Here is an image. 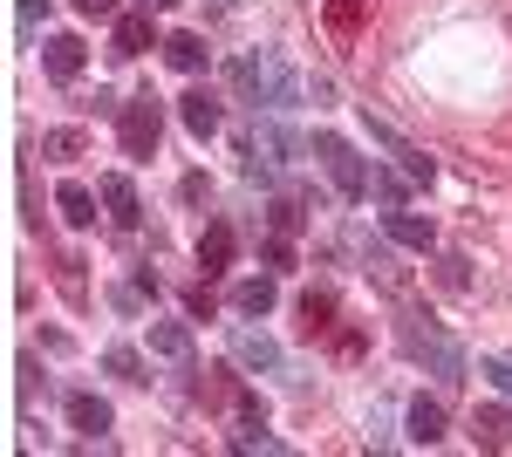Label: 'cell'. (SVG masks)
Returning <instances> with one entry per match:
<instances>
[{"label":"cell","mask_w":512,"mask_h":457,"mask_svg":"<svg viewBox=\"0 0 512 457\" xmlns=\"http://www.w3.org/2000/svg\"><path fill=\"white\" fill-rule=\"evenodd\" d=\"M103 205H110V219H117L123 232L144 219V198H137V185H130L123 171H110V178H103Z\"/></svg>","instance_id":"cell-12"},{"label":"cell","mask_w":512,"mask_h":457,"mask_svg":"<svg viewBox=\"0 0 512 457\" xmlns=\"http://www.w3.org/2000/svg\"><path fill=\"white\" fill-rule=\"evenodd\" d=\"M137 7H151V14H164V7H178V0H137Z\"/></svg>","instance_id":"cell-37"},{"label":"cell","mask_w":512,"mask_h":457,"mask_svg":"<svg viewBox=\"0 0 512 457\" xmlns=\"http://www.w3.org/2000/svg\"><path fill=\"white\" fill-rule=\"evenodd\" d=\"M239 396H246V389H239L233 369H205V382H198V403H205V410H226V403L239 410Z\"/></svg>","instance_id":"cell-19"},{"label":"cell","mask_w":512,"mask_h":457,"mask_svg":"<svg viewBox=\"0 0 512 457\" xmlns=\"http://www.w3.org/2000/svg\"><path fill=\"white\" fill-rule=\"evenodd\" d=\"M403 348H410L417 362H431L437 382H465V355H458V342H444L431 321H424V328H417V321H403Z\"/></svg>","instance_id":"cell-3"},{"label":"cell","mask_w":512,"mask_h":457,"mask_svg":"<svg viewBox=\"0 0 512 457\" xmlns=\"http://www.w3.org/2000/svg\"><path fill=\"white\" fill-rule=\"evenodd\" d=\"M437 280H444V287H465V260H458V253H444V260H437Z\"/></svg>","instance_id":"cell-33"},{"label":"cell","mask_w":512,"mask_h":457,"mask_svg":"<svg viewBox=\"0 0 512 457\" xmlns=\"http://www.w3.org/2000/svg\"><path fill=\"white\" fill-rule=\"evenodd\" d=\"M335 321H342V301L328 294V287H308L301 294V335L315 342V335H335Z\"/></svg>","instance_id":"cell-10"},{"label":"cell","mask_w":512,"mask_h":457,"mask_svg":"<svg viewBox=\"0 0 512 457\" xmlns=\"http://www.w3.org/2000/svg\"><path fill=\"white\" fill-rule=\"evenodd\" d=\"M444 437V403L437 396H417L410 403V444H437Z\"/></svg>","instance_id":"cell-21"},{"label":"cell","mask_w":512,"mask_h":457,"mask_svg":"<svg viewBox=\"0 0 512 457\" xmlns=\"http://www.w3.org/2000/svg\"><path fill=\"white\" fill-rule=\"evenodd\" d=\"M41 151L69 164V157H82V151H89V137H82V130H48V137H41Z\"/></svg>","instance_id":"cell-26"},{"label":"cell","mask_w":512,"mask_h":457,"mask_svg":"<svg viewBox=\"0 0 512 457\" xmlns=\"http://www.w3.org/2000/svg\"><path fill=\"white\" fill-rule=\"evenodd\" d=\"M185 307H192V314H212V287H205V280H198L192 294H185Z\"/></svg>","instance_id":"cell-34"},{"label":"cell","mask_w":512,"mask_h":457,"mask_svg":"<svg viewBox=\"0 0 512 457\" xmlns=\"http://www.w3.org/2000/svg\"><path fill=\"white\" fill-rule=\"evenodd\" d=\"M233 355L246 362V369H280V342L260 335V328H233Z\"/></svg>","instance_id":"cell-14"},{"label":"cell","mask_w":512,"mask_h":457,"mask_svg":"<svg viewBox=\"0 0 512 457\" xmlns=\"http://www.w3.org/2000/svg\"><path fill=\"white\" fill-rule=\"evenodd\" d=\"M369 191H376L383 205H403V198H410V185H403L396 171H383V164H369Z\"/></svg>","instance_id":"cell-27"},{"label":"cell","mask_w":512,"mask_h":457,"mask_svg":"<svg viewBox=\"0 0 512 457\" xmlns=\"http://www.w3.org/2000/svg\"><path fill=\"white\" fill-rule=\"evenodd\" d=\"M212 7H219V14H233V7H239V0H212Z\"/></svg>","instance_id":"cell-38"},{"label":"cell","mask_w":512,"mask_h":457,"mask_svg":"<svg viewBox=\"0 0 512 457\" xmlns=\"http://www.w3.org/2000/svg\"><path fill=\"white\" fill-rule=\"evenodd\" d=\"M151 348H158L164 362L185 369V362H192V328H185V321H151Z\"/></svg>","instance_id":"cell-17"},{"label":"cell","mask_w":512,"mask_h":457,"mask_svg":"<svg viewBox=\"0 0 512 457\" xmlns=\"http://www.w3.org/2000/svg\"><path fill=\"white\" fill-rule=\"evenodd\" d=\"M21 14H28V21H35V14H48V0H21Z\"/></svg>","instance_id":"cell-36"},{"label":"cell","mask_w":512,"mask_h":457,"mask_svg":"<svg viewBox=\"0 0 512 457\" xmlns=\"http://www.w3.org/2000/svg\"><path fill=\"white\" fill-rule=\"evenodd\" d=\"M260 76H267V103H274L280 116H287L294 103H301V82H294V69L280 62L274 48H260Z\"/></svg>","instance_id":"cell-9"},{"label":"cell","mask_w":512,"mask_h":457,"mask_svg":"<svg viewBox=\"0 0 512 457\" xmlns=\"http://www.w3.org/2000/svg\"><path fill=\"white\" fill-rule=\"evenodd\" d=\"M315 157L328 164V178H335V191H342V198H369V164L355 157V144H349V137L321 130V137H315Z\"/></svg>","instance_id":"cell-1"},{"label":"cell","mask_w":512,"mask_h":457,"mask_svg":"<svg viewBox=\"0 0 512 457\" xmlns=\"http://www.w3.org/2000/svg\"><path fill=\"white\" fill-rule=\"evenodd\" d=\"M383 232H390L396 246H410V253H431V246H437V226H431V219H417V212H403V205L383 212Z\"/></svg>","instance_id":"cell-6"},{"label":"cell","mask_w":512,"mask_h":457,"mask_svg":"<svg viewBox=\"0 0 512 457\" xmlns=\"http://www.w3.org/2000/svg\"><path fill=\"white\" fill-rule=\"evenodd\" d=\"M164 62H171L178 76H198V69H205V41L198 35H164Z\"/></svg>","instance_id":"cell-23"},{"label":"cell","mask_w":512,"mask_h":457,"mask_svg":"<svg viewBox=\"0 0 512 457\" xmlns=\"http://www.w3.org/2000/svg\"><path fill=\"white\" fill-rule=\"evenodd\" d=\"M267 226L294 239V232H301V205H294V198H274V205H267Z\"/></svg>","instance_id":"cell-28"},{"label":"cell","mask_w":512,"mask_h":457,"mask_svg":"<svg viewBox=\"0 0 512 457\" xmlns=\"http://www.w3.org/2000/svg\"><path fill=\"white\" fill-rule=\"evenodd\" d=\"M260 267H267V273H287V267H294V246H287V232H274V239L260 246Z\"/></svg>","instance_id":"cell-29"},{"label":"cell","mask_w":512,"mask_h":457,"mask_svg":"<svg viewBox=\"0 0 512 457\" xmlns=\"http://www.w3.org/2000/svg\"><path fill=\"white\" fill-rule=\"evenodd\" d=\"M82 14H89V21H103V14H117V0H76Z\"/></svg>","instance_id":"cell-35"},{"label":"cell","mask_w":512,"mask_h":457,"mask_svg":"<svg viewBox=\"0 0 512 457\" xmlns=\"http://www.w3.org/2000/svg\"><path fill=\"white\" fill-rule=\"evenodd\" d=\"M246 151H260L267 164H294V151H301V144H294V130H287L280 116H267V123L246 137Z\"/></svg>","instance_id":"cell-11"},{"label":"cell","mask_w":512,"mask_h":457,"mask_svg":"<svg viewBox=\"0 0 512 457\" xmlns=\"http://www.w3.org/2000/svg\"><path fill=\"white\" fill-rule=\"evenodd\" d=\"M335 355L355 362V355H362V328H342V321H335Z\"/></svg>","instance_id":"cell-32"},{"label":"cell","mask_w":512,"mask_h":457,"mask_svg":"<svg viewBox=\"0 0 512 457\" xmlns=\"http://www.w3.org/2000/svg\"><path fill=\"white\" fill-rule=\"evenodd\" d=\"M69 423H76L82 437H103V430H110V403H103V396H89V389H76V396H69Z\"/></svg>","instance_id":"cell-16"},{"label":"cell","mask_w":512,"mask_h":457,"mask_svg":"<svg viewBox=\"0 0 512 457\" xmlns=\"http://www.w3.org/2000/svg\"><path fill=\"white\" fill-rule=\"evenodd\" d=\"M472 444H485V451H506V444H512V410H499V403L472 410Z\"/></svg>","instance_id":"cell-15"},{"label":"cell","mask_w":512,"mask_h":457,"mask_svg":"<svg viewBox=\"0 0 512 457\" xmlns=\"http://www.w3.org/2000/svg\"><path fill=\"white\" fill-rule=\"evenodd\" d=\"M55 205H62V219H69V226H96V191L76 185V178L55 191Z\"/></svg>","instance_id":"cell-22"},{"label":"cell","mask_w":512,"mask_h":457,"mask_svg":"<svg viewBox=\"0 0 512 457\" xmlns=\"http://www.w3.org/2000/svg\"><path fill=\"white\" fill-rule=\"evenodd\" d=\"M369 7H376V0H328V7H321V28L349 48V41L369 28Z\"/></svg>","instance_id":"cell-7"},{"label":"cell","mask_w":512,"mask_h":457,"mask_svg":"<svg viewBox=\"0 0 512 457\" xmlns=\"http://www.w3.org/2000/svg\"><path fill=\"white\" fill-rule=\"evenodd\" d=\"M233 253H239V239L226 219H212V226L198 232V267H205V280H219V273L233 267Z\"/></svg>","instance_id":"cell-5"},{"label":"cell","mask_w":512,"mask_h":457,"mask_svg":"<svg viewBox=\"0 0 512 457\" xmlns=\"http://www.w3.org/2000/svg\"><path fill=\"white\" fill-rule=\"evenodd\" d=\"M274 301H280V294H274V273H253V280H239V287H233L239 314H274Z\"/></svg>","instance_id":"cell-18"},{"label":"cell","mask_w":512,"mask_h":457,"mask_svg":"<svg viewBox=\"0 0 512 457\" xmlns=\"http://www.w3.org/2000/svg\"><path fill=\"white\" fill-rule=\"evenodd\" d=\"M478 376H492V389L512 403V362H499V355H492V362H478Z\"/></svg>","instance_id":"cell-31"},{"label":"cell","mask_w":512,"mask_h":457,"mask_svg":"<svg viewBox=\"0 0 512 457\" xmlns=\"http://www.w3.org/2000/svg\"><path fill=\"white\" fill-rule=\"evenodd\" d=\"M396 164H403V178H410V185H431V178H437V164H431L424 151H417V144H410V151L396 157Z\"/></svg>","instance_id":"cell-30"},{"label":"cell","mask_w":512,"mask_h":457,"mask_svg":"<svg viewBox=\"0 0 512 457\" xmlns=\"http://www.w3.org/2000/svg\"><path fill=\"white\" fill-rule=\"evenodd\" d=\"M178 116H185V130H192L198 144H205V137H212V130L226 123V110H219V96H205V89H192V96L178 103Z\"/></svg>","instance_id":"cell-13"},{"label":"cell","mask_w":512,"mask_h":457,"mask_svg":"<svg viewBox=\"0 0 512 457\" xmlns=\"http://www.w3.org/2000/svg\"><path fill=\"white\" fill-rule=\"evenodd\" d=\"M55 287H62V294H69V301H89V287H82V260L76 253H62V260H55Z\"/></svg>","instance_id":"cell-25"},{"label":"cell","mask_w":512,"mask_h":457,"mask_svg":"<svg viewBox=\"0 0 512 457\" xmlns=\"http://www.w3.org/2000/svg\"><path fill=\"white\" fill-rule=\"evenodd\" d=\"M158 137H164V103L144 89L123 103V157H158Z\"/></svg>","instance_id":"cell-2"},{"label":"cell","mask_w":512,"mask_h":457,"mask_svg":"<svg viewBox=\"0 0 512 457\" xmlns=\"http://www.w3.org/2000/svg\"><path fill=\"white\" fill-rule=\"evenodd\" d=\"M226 82H233V96H246V103H267V76H260V55H239V62H226Z\"/></svg>","instance_id":"cell-20"},{"label":"cell","mask_w":512,"mask_h":457,"mask_svg":"<svg viewBox=\"0 0 512 457\" xmlns=\"http://www.w3.org/2000/svg\"><path fill=\"white\" fill-rule=\"evenodd\" d=\"M82 62H89L82 35H48V41H41V69H48V82H76Z\"/></svg>","instance_id":"cell-4"},{"label":"cell","mask_w":512,"mask_h":457,"mask_svg":"<svg viewBox=\"0 0 512 457\" xmlns=\"http://www.w3.org/2000/svg\"><path fill=\"white\" fill-rule=\"evenodd\" d=\"M144 48H164V41L151 35V7L123 14V21H117V35H110V55H123V62H130V55H144Z\"/></svg>","instance_id":"cell-8"},{"label":"cell","mask_w":512,"mask_h":457,"mask_svg":"<svg viewBox=\"0 0 512 457\" xmlns=\"http://www.w3.org/2000/svg\"><path fill=\"white\" fill-rule=\"evenodd\" d=\"M103 369H110L117 382H151V376H144V355H137L130 342H110V348H103Z\"/></svg>","instance_id":"cell-24"}]
</instances>
